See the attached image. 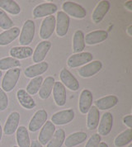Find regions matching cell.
Instances as JSON below:
<instances>
[{
    "mask_svg": "<svg viewBox=\"0 0 132 147\" xmlns=\"http://www.w3.org/2000/svg\"><path fill=\"white\" fill-rule=\"evenodd\" d=\"M20 35V29L13 27L0 33V46H7L16 40Z\"/></svg>",
    "mask_w": 132,
    "mask_h": 147,
    "instance_id": "603a6c76",
    "label": "cell"
},
{
    "mask_svg": "<svg viewBox=\"0 0 132 147\" xmlns=\"http://www.w3.org/2000/svg\"><path fill=\"white\" fill-rule=\"evenodd\" d=\"M51 48V43L48 40H43L36 46L32 54V60L35 63H40L45 60L46 55Z\"/></svg>",
    "mask_w": 132,
    "mask_h": 147,
    "instance_id": "7c38bea8",
    "label": "cell"
},
{
    "mask_svg": "<svg viewBox=\"0 0 132 147\" xmlns=\"http://www.w3.org/2000/svg\"><path fill=\"white\" fill-rule=\"evenodd\" d=\"M102 69V63L100 60H94L81 67L78 70V73L82 78H90L97 74Z\"/></svg>",
    "mask_w": 132,
    "mask_h": 147,
    "instance_id": "ba28073f",
    "label": "cell"
},
{
    "mask_svg": "<svg viewBox=\"0 0 132 147\" xmlns=\"http://www.w3.org/2000/svg\"><path fill=\"white\" fill-rule=\"evenodd\" d=\"M9 54L11 57L17 60L26 59L32 55L33 49L30 47H15L10 50Z\"/></svg>",
    "mask_w": 132,
    "mask_h": 147,
    "instance_id": "484cf974",
    "label": "cell"
},
{
    "mask_svg": "<svg viewBox=\"0 0 132 147\" xmlns=\"http://www.w3.org/2000/svg\"><path fill=\"white\" fill-rule=\"evenodd\" d=\"M95 107L98 110H107L115 107L118 103V98L115 95H108L94 102Z\"/></svg>",
    "mask_w": 132,
    "mask_h": 147,
    "instance_id": "44dd1931",
    "label": "cell"
},
{
    "mask_svg": "<svg viewBox=\"0 0 132 147\" xmlns=\"http://www.w3.org/2000/svg\"><path fill=\"white\" fill-rule=\"evenodd\" d=\"M16 139L18 147H30L31 140L28 130L24 126H20L16 131Z\"/></svg>",
    "mask_w": 132,
    "mask_h": 147,
    "instance_id": "4316f807",
    "label": "cell"
},
{
    "mask_svg": "<svg viewBox=\"0 0 132 147\" xmlns=\"http://www.w3.org/2000/svg\"><path fill=\"white\" fill-rule=\"evenodd\" d=\"M57 6L52 3H46L40 4L34 8L33 10V17L35 18H40L44 17L51 16L57 11Z\"/></svg>",
    "mask_w": 132,
    "mask_h": 147,
    "instance_id": "8fae6325",
    "label": "cell"
},
{
    "mask_svg": "<svg viewBox=\"0 0 132 147\" xmlns=\"http://www.w3.org/2000/svg\"><path fill=\"white\" fill-rule=\"evenodd\" d=\"M20 121V113L18 112H13L8 116L5 125L3 127V131L7 136H12L16 132L18 128Z\"/></svg>",
    "mask_w": 132,
    "mask_h": 147,
    "instance_id": "9a60e30c",
    "label": "cell"
},
{
    "mask_svg": "<svg viewBox=\"0 0 132 147\" xmlns=\"http://www.w3.org/2000/svg\"><path fill=\"white\" fill-rule=\"evenodd\" d=\"M47 118H48V114L46 110L44 109L38 110L37 112H36V113L34 114V116L30 121L28 130L32 132L37 131L46 123Z\"/></svg>",
    "mask_w": 132,
    "mask_h": 147,
    "instance_id": "8992f818",
    "label": "cell"
},
{
    "mask_svg": "<svg viewBox=\"0 0 132 147\" xmlns=\"http://www.w3.org/2000/svg\"><path fill=\"white\" fill-rule=\"evenodd\" d=\"M55 16H49L46 17L44 20L42 21L40 28V36L43 40H47L50 38L55 32Z\"/></svg>",
    "mask_w": 132,
    "mask_h": 147,
    "instance_id": "277c9868",
    "label": "cell"
},
{
    "mask_svg": "<svg viewBox=\"0 0 132 147\" xmlns=\"http://www.w3.org/2000/svg\"><path fill=\"white\" fill-rule=\"evenodd\" d=\"M128 147H132V144H130V145H129V146Z\"/></svg>",
    "mask_w": 132,
    "mask_h": 147,
    "instance_id": "f6af8a7d",
    "label": "cell"
},
{
    "mask_svg": "<svg viewBox=\"0 0 132 147\" xmlns=\"http://www.w3.org/2000/svg\"><path fill=\"white\" fill-rule=\"evenodd\" d=\"M17 98L19 103L26 109L31 110L36 107V102L33 99V98L26 93L25 89H19L17 92Z\"/></svg>",
    "mask_w": 132,
    "mask_h": 147,
    "instance_id": "cb8c5ba5",
    "label": "cell"
},
{
    "mask_svg": "<svg viewBox=\"0 0 132 147\" xmlns=\"http://www.w3.org/2000/svg\"><path fill=\"white\" fill-rule=\"evenodd\" d=\"M93 59V55L90 52H81L73 54L68 59V66L70 68H77L87 65L88 62H91Z\"/></svg>",
    "mask_w": 132,
    "mask_h": 147,
    "instance_id": "5b68a950",
    "label": "cell"
},
{
    "mask_svg": "<svg viewBox=\"0 0 132 147\" xmlns=\"http://www.w3.org/2000/svg\"><path fill=\"white\" fill-rule=\"evenodd\" d=\"M110 7H111V4H110L109 1L102 0L101 2H99V3L97 5V7H95L94 11L92 13V21L95 23L101 22L104 18L106 14L108 13Z\"/></svg>",
    "mask_w": 132,
    "mask_h": 147,
    "instance_id": "ac0fdd59",
    "label": "cell"
},
{
    "mask_svg": "<svg viewBox=\"0 0 132 147\" xmlns=\"http://www.w3.org/2000/svg\"><path fill=\"white\" fill-rule=\"evenodd\" d=\"M125 7H127L130 11H132V1H128L125 3Z\"/></svg>",
    "mask_w": 132,
    "mask_h": 147,
    "instance_id": "ab89813d",
    "label": "cell"
},
{
    "mask_svg": "<svg viewBox=\"0 0 132 147\" xmlns=\"http://www.w3.org/2000/svg\"><path fill=\"white\" fill-rule=\"evenodd\" d=\"M62 8L64 10V13L68 16H71L73 18L78 19L84 18L87 15V12L84 7L78 3L71 1H67L64 3L62 5Z\"/></svg>",
    "mask_w": 132,
    "mask_h": 147,
    "instance_id": "3957f363",
    "label": "cell"
},
{
    "mask_svg": "<svg viewBox=\"0 0 132 147\" xmlns=\"http://www.w3.org/2000/svg\"><path fill=\"white\" fill-rule=\"evenodd\" d=\"M12 27H13V22L8 17L6 12L0 8V28L6 31Z\"/></svg>",
    "mask_w": 132,
    "mask_h": 147,
    "instance_id": "e575fe53",
    "label": "cell"
},
{
    "mask_svg": "<svg viewBox=\"0 0 132 147\" xmlns=\"http://www.w3.org/2000/svg\"><path fill=\"white\" fill-rule=\"evenodd\" d=\"M30 147H43V146L40 143L38 140H34L33 141H32Z\"/></svg>",
    "mask_w": 132,
    "mask_h": 147,
    "instance_id": "f35d334b",
    "label": "cell"
},
{
    "mask_svg": "<svg viewBox=\"0 0 132 147\" xmlns=\"http://www.w3.org/2000/svg\"><path fill=\"white\" fill-rule=\"evenodd\" d=\"M55 132V126L51 121H46V123L40 129V131L38 136V141L42 146H45L52 138Z\"/></svg>",
    "mask_w": 132,
    "mask_h": 147,
    "instance_id": "4fadbf2b",
    "label": "cell"
},
{
    "mask_svg": "<svg viewBox=\"0 0 132 147\" xmlns=\"http://www.w3.org/2000/svg\"><path fill=\"white\" fill-rule=\"evenodd\" d=\"M55 82V78L52 77V76L46 77V80H43L39 92H38L39 93L40 98L41 99L46 100V99H47L51 96V94L52 93L53 87H54Z\"/></svg>",
    "mask_w": 132,
    "mask_h": 147,
    "instance_id": "d4e9b609",
    "label": "cell"
},
{
    "mask_svg": "<svg viewBox=\"0 0 132 147\" xmlns=\"http://www.w3.org/2000/svg\"><path fill=\"white\" fill-rule=\"evenodd\" d=\"M56 34L62 37L65 36L68 31H69V22L70 19L69 17L65 13L62 11H59L57 13V18H56Z\"/></svg>",
    "mask_w": 132,
    "mask_h": 147,
    "instance_id": "30bf717a",
    "label": "cell"
},
{
    "mask_svg": "<svg viewBox=\"0 0 132 147\" xmlns=\"http://www.w3.org/2000/svg\"><path fill=\"white\" fill-rule=\"evenodd\" d=\"M85 48L84 34L82 31L78 30L74 32L73 37V53H81Z\"/></svg>",
    "mask_w": 132,
    "mask_h": 147,
    "instance_id": "f1b7e54d",
    "label": "cell"
},
{
    "mask_svg": "<svg viewBox=\"0 0 132 147\" xmlns=\"http://www.w3.org/2000/svg\"><path fill=\"white\" fill-rule=\"evenodd\" d=\"M2 136H3V128H2V126L0 124V141L2 140Z\"/></svg>",
    "mask_w": 132,
    "mask_h": 147,
    "instance_id": "7bdbcfd3",
    "label": "cell"
},
{
    "mask_svg": "<svg viewBox=\"0 0 132 147\" xmlns=\"http://www.w3.org/2000/svg\"><path fill=\"white\" fill-rule=\"evenodd\" d=\"M21 67V62L13 57H5L0 59V70H8L13 68Z\"/></svg>",
    "mask_w": 132,
    "mask_h": 147,
    "instance_id": "d6a6232c",
    "label": "cell"
},
{
    "mask_svg": "<svg viewBox=\"0 0 132 147\" xmlns=\"http://www.w3.org/2000/svg\"><path fill=\"white\" fill-rule=\"evenodd\" d=\"M21 75V69L19 68H13L8 69L4 74L3 80H2V89L5 92H11L15 88L17 83Z\"/></svg>",
    "mask_w": 132,
    "mask_h": 147,
    "instance_id": "6da1fadb",
    "label": "cell"
},
{
    "mask_svg": "<svg viewBox=\"0 0 132 147\" xmlns=\"http://www.w3.org/2000/svg\"><path fill=\"white\" fill-rule=\"evenodd\" d=\"M65 140V132L63 129H58L47 143L46 147H62Z\"/></svg>",
    "mask_w": 132,
    "mask_h": 147,
    "instance_id": "1f68e13d",
    "label": "cell"
},
{
    "mask_svg": "<svg viewBox=\"0 0 132 147\" xmlns=\"http://www.w3.org/2000/svg\"><path fill=\"white\" fill-rule=\"evenodd\" d=\"M59 78L61 83L65 87H67L71 91H77L79 88V83L78 80L73 75L70 71H69L67 69H62L60 74H59Z\"/></svg>",
    "mask_w": 132,
    "mask_h": 147,
    "instance_id": "52a82bcc",
    "label": "cell"
},
{
    "mask_svg": "<svg viewBox=\"0 0 132 147\" xmlns=\"http://www.w3.org/2000/svg\"><path fill=\"white\" fill-rule=\"evenodd\" d=\"M108 37V33L103 31V30H98V31H93L89 33H88L84 36V42L85 45H96L104 41L107 39Z\"/></svg>",
    "mask_w": 132,
    "mask_h": 147,
    "instance_id": "d6986e66",
    "label": "cell"
},
{
    "mask_svg": "<svg viewBox=\"0 0 132 147\" xmlns=\"http://www.w3.org/2000/svg\"><path fill=\"white\" fill-rule=\"evenodd\" d=\"M0 8L13 15H18L21 13V7L13 0H0Z\"/></svg>",
    "mask_w": 132,
    "mask_h": 147,
    "instance_id": "4dcf8cb0",
    "label": "cell"
},
{
    "mask_svg": "<svg viewBox=\"0 0 132 147\" xmlns=\"http://www.w3.org/2000/svg\"><path fill=\"white\" fill-rule=\"evenodd\" d=\"M102 140L101 136L98 133H95L88 139L86 143L85 147H98L99 144Z\"/></svg>",
    "mask_w": 132,
    "mask_h": 147,
    "instance_id": "d590c367",
    "label": "cell"
},
{
    "mask_svg": "<svg viewBox=\"0 0 132 147\" xmlns=\"http://www.w3.org/2000/svg\"><path fill=\"white\" fill-rule=\"evenodd\" d=\"M93 101L92 92L88 89H84L79 97V107L80 113L83 114L88 113L89 109L91 108Z\"/></svg>",
    "mask_w": 132,
    "mask_h": 147,
    "instance_id": "e0dca14e",
    "label": "cell"
},
{
    "mask_svg": "<svg viewBox=\"0 0 132 147\" xmlns=\"http://www.w3.org/2000/svg\"><path fill=\"white\" fill-rule=\"evenodd\" d=\"M36 32L35 22L32 20H26L20 32L19 43L22 47H27L29 44L32 43Z\"/></svg>",
    "mask_w": 132,
    "mask_h": 147,
    "instance_id": "7a4b0ae2",
    "label": "cell"
},
{
    "mask_svg": "<svg viewBox=\"0 0 132 147\" xmlns=\"http://www.w3.org/2000/svg\"><path fill=\"white\" fill-rule=\"evenodd\" d=\"M43 82L42 76H38L36 78H33L32 80L29 82L27 87H26V93L30 95H35L39 92L40 86Z\"/></svg>",
    "mask_w": 132,
    "mask_h": 147,
    "instance_id": "836d02e7",
    "label": "cell"
},
{
    "mask_svg": "<svg viewBox=\"0 0 132 147\" xmlns=\"http://www.w3.org/2000/svg\"><path fill=\"white\" fill-rule=\"evenodd\" d=\"M13 147H18V146H14Z\"/></svg>",
    "mask_w": 132,
    "mask_h": 147,
    "instance_id": "bcb514c9",
    "label": "cell"
},
{
    "mask_svg": "<svg viewBox=\"0 0 132 147\" xmlns=\"http://www.w3.org/2000/svg\"><path fill=\"white\" fill-rule=\"evenodd\" d=\"M132 141V130L131 129H126L125 131L120 133L115 138L114 144L117 147L125 146L128 144H131Z\"/></svg>",
    "mask_w": 132,
    "mask_h": 147,
    "instance_id": "f546056e",
    "label": "cell"
},
{
    "mask_svg": "<svg viewBox=\"0 0 132 147\" xmlns=\"http://www.w3.org/2000/svg\"><path fill=\"white\" fill-rule=\"evenodd\" d=\"M2 75H3V73H2V71L0 70V78L2 77Z\"/></svg>",
    "mask_w": 132,
    "mask_h": 147,
    "instance_id": "ee69618b",
    "label": "cell"
},
{
    "mask_svg": "<svg viewBox=\"0 0 132 147\" xmlns=\"http://www.w3.org/2000/svg\"><path fill=\"white\" fill-rule=\"evenodd\" d=\"M53 96H54V100L56 105L59 107H63L66 103V89L65 87L63 85L61 82H55L54 87H53Z\"/></svg>",
    "mask_w": 132,
    "mask_h": 147,
    "instance_id": "5bb4252c",
    "label": "cell"
},
{
    "mask_svg": "<svg viewBox=\"0 0 132 147\" xmlns=\"http://www.w3.org/2000/svg\"><path fill=\"white\" fill-rule=\"evenodd\" d=\"M123 123L126 127H128L129 129L132 128V116L131 115H127L123 117Z\"/></svg>",
    "mask_w": 132,
    "mask_h": 147,
    "instance_id": "74e56055",
    "label": "cell"
},
{
    "mask_svg": "<svg viewBox=\"0 0 132 147\" xmlns=\"http://www.w3.org/2000/svg\"><path fill=\"white\" fill-rule=\"evenodd\" d=\"M8 106V98L6 93L0 88V111H4Z\"/></svg>",
    "mask_w": 132,
    "mask_h": 147,
    "instance_id": "8d00e7d4",
    "label": "cell"
},
{
    "mask_svg": "<svg viewBox=\"0 0 132 147\" xmlns=\"http://www.w3.org/2000/svg\"><path fill=\"white\" fill-rule=\"evenodd\" d=\"M74 118V112L73 109H67L59 111L58 113H55L51 117V121L54 125H66L71 122Z\"/></svg>",
    "mask_w": 132,
    "mask_h": 147,
    "instance_id": "9c48e42d",
    "label": "cell"
},
{
    "mask_svg": "<svg viewBox=\"0 0 132 147\" xmlns=\"http://www.w3.org/2000/svg\"><path fill=\"white\" fill-rule=\"evenodd\" d=\"M48 68H49L48 63L42 61L40 63H37V64H35V65H32L31 66L26 68L24 70V74L27 78L33 79V78L38 77L40 74L46 72Z\"/></svg>",
    "mask_w": 132,
    "mask_h": 147,
    "instance_id": "ffe728a7",
    "label": "cell"
},
{
    "mask_svg": "<svg viewBox=\"0 0 132 147\" xmlns=\"http://www.w3.org/2000/svg\"><path fill=\"white\" fill-rule=\"evenodd\" d=\"M99 119H100V113L99 110L92 106L88 112V118H87V127L89 130H95L98 127Z\"/></svg>",
    "mask_w": 132,
    "mask_h": 147,
    "instance_id": "83f0119b",
    "label": "cell"
},
{
    "mask_svg": "<svg viewBox=\"0 0 132 147\" xmlns=\"http://www.w3.org/2000/svg\"><path fill=\"white\" fill-rule=\"evenodd\" d=\"M113 126V116L111 113H105L102 115L98 127V131L100 136H107L111 132Z\"/></svg>",
    "mask_w": 132,
    "mask_h": 147,
    "instance_id": "2e32d148",
    "label": "cell"
},
{
    "mask_svg": "<svg viewBox=\"0 0 132 147\" xmlns=\"http://www.w3.org/2000/svg\"><path fill=\"white\" fill-rule=\"evenodd\" d=\"M88 139V135L84 131H77L68 136L65 140L66 147H74L84 143Z\"/></svg>",
    "mask_w": 132,
    "mask_h": 147,
    "instance_id": "7402d4cb",
    "label": "cell"
},
{
    "mask_svg": "<svg viewBox=\"0 0 132 147\" xmlns=\"http://www.w3.org/2000/svg\"><path fill=\"white\" fill-rule=\"evenodd\" d=\"M98 147H108V145L106 142H100Z\"/></svg>",
    "mask_w": 132,
    "mask_h": 147,
    "instance_id": "b9f144b4",
    "label": "cell"
},
{
    "mask_svg": "<svg viewBox=\"0 0 132 147\" xmlns=\"http://www.w3.org/2000/svg\"><path fill=\"white\" fill-rule=\"evenodd\" d=\"M132 25H130L128 28H127V33L128 35L130 36H132Z\"/></svg>",
    "mask_w": 132,
    "mask_h": 147,
    "instance_id": "60d3db41",
    "label": "cell"
}]
</instances>
